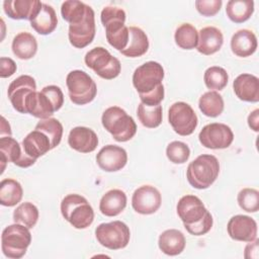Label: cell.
<instances>
[{
    "mask_svg": "<svg viewBox=\"0 0 259 259\" xmlns=\"http://www.w3.org/2000/svg\"><path fill=\"white\" fill-rule=\"evenodd\" d=\"M176 210L189 234L202 236L210 231L213 224L212 215L199 197L191 194L182 196L177 203Z\"/></svg>",
    "mask_w": 259,
    "mask_h": 259,
    "instance_id": "1",
    "label": "cell"
},
{
    "mask_svg": "<svg viewBox=\"0 0 259 259\" xmlns=\"http://www.w3.org/2000/svg\"><path fill=\"white\" fill-rule=\"evenodd\" d=\"M64 104V94L59 86L49 85L32 92L25 100V113L37 118H50Z\"/></svg>",
    "mask_w": 259,
    "mask_h": 259,
    "instance_id": "2",
    "label": "cell"
},
{
    "mask_svg": "<svg viewBox=\"0 0 259 259\" xmlns=\"http://www.w3.org/2000/svg\"><path fill=\"white\" fill-rule=\"evenodd\" d=\"M125 16L124 10L115 6L104 7L100 14L108 44L119 52L126 48L130 39L128 27L124 25Z\"/></svg>",
    "mask_w": 259,
    "mask_h": 259,
    "instance_id": "3",
    "label": "cell"
},
{
    "mask_svg": "<svg viewBox=\"0 0 259 259\" xmlns=\"http://www.w3.org/2000/svg\"><path fill=\"white\" fill-rule=\"evenodd\" d=\"M220 163L213 155L202 154L189 163L186 177L189 184L196 189L208 188L218 178Z\"/></svg>",
    "mask_w": 259,
    "mask_h": 259,
    "instance_id": "4",
    "label": "cell"
},
{
    "mask_svg": "<svg viewBox=\"0 0 259 259\" xmlns=\"http://www.w3.org/2000/svg\"><path fill=\"white\" fill-rule=\"evenodd\" d=\"M101 122L103 127L117 142H127L137 133L134 118L118 106H110L105 109L101 116Z\"/></svg>",
    "mask_w": 259,
    "mask_h": 259,
    "instance_id": "5",
    "label": "cell"
},
{
    "mask_svg": "<svg viewBox=\"0 0 259 259\" xmlns=\"http://www.w3.org/2000/svg\"><path fill=\"white\" fill-rule=\"evenodd\" d=\"M63 218L75 229H86L94 220V210L88 200L80 194H68L61 202Z\"/></svg>",
    "mask_w": 259,
    "mask_h": 259,
    "instance_id": "6",
    "label": "cell"
},
{
    "mask_svg": "<svg viewBox=\"0 0 259 259\" xmlns=\"http://www.w3.org/2000/svg\"><path fill=\"white\" fill-rule=\"evenodd\" d=\"M30 243L29 229L21 224L15 223L2 231L1 248L3 254L8 258L19 259L23 257Z\"/></svg>",
    "mask_w": 259,
    "mask_h": 259,
    "instance_id": "7",
    "label": "cell"
},
{
    "mask_svg": "<svg viewBox=\"0 0 259 259\" xmlns=\"http://www.w3.org/2000/svg\"><path fill=\"white\" fill-rule=\"evenodd\" d=\"M70 100L77 105L91 102L97 93V87L93 79L84 71L73 70L66 77Z\"/></svg>",
    "mask_w": 259,
    "mask_h": 259,
    "instance_id": "8",
    "label": "cell"
},
{
    "mask_svg": "<svg viewBox=\"0 0 259 259\" xmlns=\"http://www.w3.org/2000/svg\"><path fill=\"white\" fill-rule=\"evenodd\" d=\"M84 61L88 68L106 80L116 78L121 71L119 60L102 47H96L87 52Z\"/></svg>",
    "mask_w": 259,
    "mask_h": 259,
    "instance_id": "9",
    "label": "cell"
},
{
    "mask_svg": "<svg viewBox=\"0 0 259 259\" xmlns=\"http://www.w3.org/2000/svg\"><path fill=\"white\" fill-rule=\"evenodd\" d=\"M95 237L100 245L110 250H118L127 246L131 239L130 228L121 221L103 223L96 227Z\"/></svg>",
    "mask_w": 259,
    "mask_h": 259,
    "instance_id": "10",
    "label": "cell"
},
{
    "mask_svg": "<svg viewBox=\"0 0 259 259\" xmlns=\"http://www.w3.org/2000/svg\"><path fill=\"white\" fill-rule=\"evenodd\" d=\"M164 75V69L161 64L149 61L135 70L133 74V84L139 95L147 94L162 85Z\"/></svg>",
    "mask_w": 259,
    "mask_h": 259,
    "instance_id": "11",
    "label": "cell"
},
{
    "mask_svg": "<svg viewBox=\"0 0 259 259\" xmlns=\"http://www.w3.org/2000/svg\"><path fill=\"white\" fill-rule=\"evenodd\" d=\"M168 120L174 132L180 136L191 135L197 126V115L186 102L173 103L168 110Z\"/></svg>",
    "mask_w": 259,
    "mask_h": 259,
    "instance_id": "12",
    "label": "cell"
},
{
    "mask_svg": "<svg viewBox=\"0 0 259 259\" xmlns=\"http://www.w3.org/2000/svg\"><path fill=\"white\" fill-rule=\"evenodd\" d=\"M22 158L18 167L27 168L33 165L37 158L48 153L51 148L50 139L40 131L34 130L30 132L22 141Z\"/></svg>",
    "mask_w": 259,
    "mask_h": 259,
    "instance_id": "13",
    "label": "cell"
},
{
    "mask_svg": "<svg viewBox=\"0 0 259 259\" xmlns=\"http://www.w3.org/2000/svg\"><path fill=\"white\" fill-rule=\"evenodd\" d=\"M198 140L207 149H226L233 143L234 134L229 125L212 122L202 127L198 135Z\"/></svg>",
    "mask_w": 259,
    "mask_h": 259,
    "instance_id": "14",
    "label": "cell"
},
{
    "mask_svg": "<svg viewBox=\"0 0 259 259\" xmlns=\"http://www.w3.org/2000/svg\"><path fill=\"white\" fill-rule=\"evenodd\" d=\"M95 15L93 9L88 6L87 12L82 20L77 23L69 24L70 44L77 48L83 49L92 42L95 36Z\"/></svg>",
    "mask_w": 259,
    "mask_h": 259,
    "instance_id": "15",
    "label": "cell"
},
{
    "mask_svg": "<svg viewBox=\"0 0 259 259\" xmlns=\"http://www.w3.org/2000/svg\"><path fill=\"white\" fill-rule=\"evenodd\" d=\"M34 91H36L35 80L29 75H21L9 84L7 94L13 108L25 113V100Z\"/></svg>",
    "mask_w": 259,
    "mask_h": 259,
    "instance_id": "16",
    "label": "cell"
},
{
    "mask_svg": "<svg viewBox=\"0 0 259 259\" xmlns=\"http://www.w3.org/2000/svg\"><path fill=\"white\" fill-rule=\"evenodd\" d=\"M160 191L152 185H143L135 190L132 197L133 208L141 214H152L161 206Z\"/></svg>",
    "mask_w": 259,
    "mask_h": 259,
    "instance_id": "17",
    "label": "cell"
},
{
    "mask_svg": "<svg viewBox=\"0 0 259 259\" xmlns=\"http://www.w3.org/2000/svg\"><path fill=\"white\" fill-rule=\"evenodd\" d=\"M227 231L233 240L249 243L257 238V223L249 215L237 214L228 222Z\"/></svg>",
    "mask_w": 259,
    "mask_h": 259,
    "instance_id": "18",
    "label": "cell"
},
{
    "mask_svg": "<svg viewBox=\"0 0 259 259\" xmlns=\"http://www.w3.org/2000/svg\"><path fill=\"white\" fill-rule=\"evenodd\" d=\"M96 162L100 169L106 172L121 170L127 162L126 151L116 145H107L96 155Z\"/></svg>",
    "mask_w": 259,
    "mask_h": 259,
    "instance_id": "19",
    "label": "cell"
},
{
    "mask_svg": "<svg viewBox=\"0 0 259 259\" xmlns=\"http://www.w3.org/2000/svg\"><path fill=\"white\" fill-rule=\"evenodd\" d=\"M42 3L38 0H5L3 9L12 19H26L31 21L39 12Z\"/></svg>",
    "mask_w": 259,
    "mask_h": 259,
    "instance_id": "20",
    "label": "cell"
},
{
    "mask_svg": "<svg viewBox=\"0 0 259 259\" xmlns=\"http://www.w3.org/2000/svg\"><path fill=\"white\" fill-rule=\"evenodd\" d=\"M69 146L80 153H91L98 146V137L95 132L86 126L73 127L68 136Z\"/></svg>",
    "mask_w": 259,
    "mask_h": 259,
    "instance_id": "21",
    "label": "cell"
},
{
    "mask_svg": "<svg viewBox=\"0 0 259 259\" xmlns=\"http://www.w3.org/2000/svg\"><path fill=\"white\" fill-rule=\"evenodd\" d=\"M233 89L236 96L243 101H259V79L252 74H240L233 82Z\"/></svg>",
    "mask_w": 259,
    "mask_h": 259,
    "instance_id": "22",
    "label": "cell"
},
{
    "mask_svg": "<svg viewBox=\"0 0 259 259\" xmlns=\"http://www.w3.org/2000/svg\"><path fill=\"white\" fill-rule=\"evenodd\" d=\"M224 44L222 31L214 26H205L198 32V40L196 49L205 56L212 55L221 50Z\"/></svg>",
    "mask_w": 259,
    "mask_h": 259,
    "instance_id": "23",
    "label": "cell"
},
{
    "mask_svg": "<svg viewBox=\"0 0 259 259\" xmlns=\"http://www.w3.org/2000/svg\"><path fill=\"white\" fill-rule=\"evenodd\" d=\"M257 46V37L249 29H240L231 38L232 52L238 57L246 58L253 55L256 52Z\"/></svg>",
    "mask_w": 259,
    "mask_h": 259,
    "instance_id": "24",
    "label": "cell"
},
{
    "mask_svg": "<svg viewBox=\"0 0 259 259\" xmlns=\"http://www.w3.org/2000/svg\"><path fill=\"white\" fill-rule=\"evenodd\" d=\"M186 245L185 237L182 232L176 229L164 231L158 240L160 250L169 256H176L182 253Z\"/></svg>",
    "mask_w": 259,
    "mask_h": 259,
    "instance_id": "25",
    "label": "cell"
},
{
    "mask_svg": "<svg viewBox=\"0 0 259 259\" xmlns=\"http://www.w3.org/2000/svg\"><path fill=\"white\" fill-rule=\"evenodd\" d=\"M126 200V194L122 190H108L100 199L99 210L106 217H115L125 208Z\"/></svg>",
    "mask_w": 259,
    "mask_h": 259,
    "instance_id": "26",
    "label": "cell"
},
{
    "mask_svg": "<svg viewBox=\"0 0 259 259\" xmlns=\"http://www.w3.org/2000/svg\"><path fill=\"white\" fill-rule=\"evenodd\" d=\"M30 25L38 34L47 35L52 33L58 25V18L55 9L51 5L42 3L39 12L30 21Z\"/></svg>",
    "mask_w": 259,
    "mask_h": 259,
    "instance_id": "27",
    "label": "cell"
},
{
    "mask_svg": "<svg viewBox=\"0 0 259 259\" xmlns=\"http://www.w3.org/2000/svg\"><path fill=\"white\" fill-rule=\"evenodd\" d=\"M128 31V44L124 50L120 51V53L128 58H137L146 54L149 49V39L146 32L137 26H131Z\"/></svg>",
    "mask_w": 259,
    "mask_h": 259,
    "instance_id": "28",
    "label": "cell"
},
{
    "mask_svg": "<svg viewBox=\"0 0 259 259\" xmlns=\"http://www.w3.org/2000/svg\"><path fill=\"white\" fill-rule=\"evenodd\" d=\"M12 52L20 60H28L35 56L37 41L35 37L26 31L19 32L12 40Z\"/></svg>",
    "mask_w": 259,
    "mask_h": 259,
    "instance_id": "29",
    "label": "cell"
},
{
    "mask_svg": "<svg viewBox=\"0 0 259 259\" xmlns=\"http://www.w3.org/2000/svg\"><path fill=\"white\" fill-rule=\"evenodd\" d=\"M22 158V148L11 137L0 138V162H1V173L5 169L6 163H13L18 166Z\"/></svg>",
    "mask_w": 259,
    "mask_h": 259,
    "instance_id": "30",
    "label": "cell"
},
{
    "mask_svg": "<svg viewBox=\"0 0 259 259\" xmlns=\"http://www.w3.org/2000/svg\"><path fill=\"white\" fill-rule=\"evenodd\" d=\"M23 195L21 184L12 178L0 182V203L4 206H14L20 202Z\"/></svg>",
    "mask_w": 259,
    "mask_h": 259,
    "instance_id": "31",
    "label": "cell"
},
{
    "mask_svg": "<svg viewBox=\"0 0 259 259\" xmlns=\"http://www.w3.org/2000/svg\"><path fill=\"white\" fill-rule=\"evenodd\" d=\"M254 12V1L252 0H230L226 6L227 16L235 23L248 20Z\"/></svg>",
    "mask_w": 259,
    "mask_h": 259,
    "instance_id": "32",
    "label": "cell"
},
{
    "mask_svg": "<svg viewBox=\"0 0 259 259\" xmlns=\"http://www.w3.org/2000/svg\"><path fill=\"white\" fill-rule=\"evenodd\" d=\"M198 107L204 115L217 117L224 110V99L217 91H207L200 96Z\"/></svg>",
    "mask_w": 259,
    "mask_h": 259,
    "instance_id": "33",
    "label": "cell"
},
{
    "mask_svg": "<svg viewBox=\"0 0 259 259\" xmlns=\"http://www.w3.org/2000/svg\"><path fill=\"white\" fill-rule=\"evenodd\" d=\"M137 115L144 126L148 128H155L162 122L163 109L160 104L156 106H148L141 102L138 105Z\"/></svg>",
    "mask_w": 259,
    "mask_h": 259,
    "instance_id": "34",
    "label": "cell"
},
{
    "mask_svg": "<svg viewBox=\"0 0 259 259\" xmlns=\"http://www.w3.org/2000/svg\"><path fill=\"white\" fill-rule=\"evenodd\" d=\"M38 209L37 207L29 202L20 203L13 211V221L15 223L21 224L28 229H32L38 220Z\"/></svg>",
    "mask_w": 259,
    "mask_h": 259,
    "instance_id": "35",
    "label": "cell"
},
{
    "mask_svg": "<svg viewBox=\"0 0 259 259\" xmlns=\"http://www.w3.org/2000/svg\"><path fill=\"white\" fill-rule=\"evenodd\" d=\"M174 38L179 48L183 50H192L197 46L198 31L192 24L183 23L175 30Z\"/></svg>",
    "mask_w": 259,
    "mask_h": 259,
    "instance_id": "36",
    "label": "cell"
},
{
    "mask_svg": "<svg viewBox=\"0 0 259 259\" xmlns=\"http://www.w3.org/2000/svg\"><path fill=\"white\" fill-rule=\"evenodd\" d=\"M34 130L40 131L48 136L52 149L56 148L61 143L63 137V125L57 118L50 117L41 119L36 123Z\"/></svg>",
    "mask_w": 259,
    "mask_h": 259,
    "instance_id": "37",
    "label": "cell"
},
{
    "mask_svg": "<svg viewBox=\"0 0 259 259\" xmlns=\"http://www.w3.org/2000/svg\"><path fill=\"white\" fill-rule=\"evenodd\" d=\"M88 6L89 5L85 4L84 2L77 0L65 1L61 6L62 17L70 24L77 23L85 16Z\"/></svg>",
    "mask_w": 259,
    "mask_h": 259,
    "instance_id": "38",
    "label": "cell"
},
{
    "mask_svg": "<svg viewBox=\"0 0 259 259\" xmlns=\"http://www.w3.org/2000/svg\"><path fill=\"white\" fill-rule=\"evenodd\" d=\"M203 80L205 86L208 89L221 91L227 86L229 76L224 68L219 66H212L205 70Z\"/></svg>",
    "mask_w": 259,
    "mask_h": 259,
    "instance_id": "39",
    "label": "cell"
},
{
    "mask_svg": "<svg viewBox=\"0 0 259 259\" xmlns=\"http://www.w3.org/2000/svg\"><path fill=\"white\" fill-rule=\"evenodd\" d=\"M240 207L247 212H256L259 209V192L254 188H243L237 197Z\"/></svg>",
    "mask_w": 259,
    "mask_h": 259,
    "instance_id": "40",
    "label": "cell"
},
{
    "mask_svg": "<svg viewBox=\"0 0 259 259\" xmlns=\"http://www.w3.org/2000/svg\"><path fill=\"white\" fill-rule=\"evenodd\" d=\"M166 156L174 164H183L190 156V149L183 142L173 141L166 148Z\"/></svg>",
    "mask_w": 259,
    "mask_h": 259,
    "instance_id": "41",
    "label": "cell"
},
{
    "mask_svg": "<svg viewBox=\"0 0 259 259\" xmlns=\"http://www.w3.org/2000/svg\"><path fill=\"white\" fill-rule=\"evenodd\" d=\"M222 0H196L195 7L203 16L215 15L222 7Z\"/></svg>",
    "mask_w": 259,
    "mask_h": 259,
    "instance_id": "42",
    "label": "cell"
},
{
    "mask_svg": "<svg viewBox=\"0 0 259 259\" xmlns=\"http://www.w3.org/2000/svg\"><path fill=\"white\" fill-rule=\"evenodd\" d=\"M164 95H165L164 86L162 84L154 91L147 93V94H140L139 96H140L142 103H144L148 106H156L162 102V100L164 99Z\"/></svg>",
    "mask_w": 259,
    "mask_h": 259,
    "instance_id": "43",
    "label": "cell"
},
{
    "mask_svg": "<svg viewBox=\"0 0 259 259\" xmlns=\"http://www.w3.org/2000/svg\"><path fill=\"white\" fill-rule=\"evenodd\" d=\"M17 66L15 62L6 57H1L0 59V77L1 78H8L12 76L16 72Z\"/></svg>",
    "mask_w": 259,
    "mask_h": 259,
    "instance_id": "44",
    "label": "cell"
},
{
    "mask_svg": "<svg viewBox=\"0 0 259 259\" xmlns=\"http://www.w3.org/2000/svg\"><path fill=\"white\" fill-rule=\"evenodd\" d=\"M258 247H259V240L257 238L254 241L249 242V244L245 247L244 257L246 259H257L258 258Z\"/></svg>",
    "mask_w": 259,
    "mask_h": 259,
    "instance_id": "45",
    "label": "cell"
},
{
    "mask_svg": "<svg viewBox=\"0 0 259 259\" xmlns=\"http://www.w3.org/2000/svg\"><path fill=\"white\" fill-rule=\"evenodd\" d=\"M248 124L254 132L259 131V109L256 108L248 116Z\"/></svg>",
    "mask_w": 259,
    "mask_h": 259,
    "instance_id": "46",
    "label": "cell"
},
{
    "mask_svg": "<svg viewBox=\"0 0 259 259\" xmlns=\"http://www.w3.org/2000/svg\"><path fill=\"white\" fill-rule=\"evenodd\" d=\"M0 135H1V138H3V137H11L10 125L6 121L4 116L1 117V131H0Z\"/></svg>",
    "mask_w": 259,
    "mask_h": 259,
    "instance_id": "47",
    "label": "cell"
}]
</instances>
